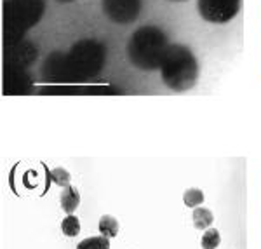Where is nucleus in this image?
Masks as SVG:
<instances>
[{
  "mask_svg": "<svg viewBox=\"0 0 261 249\" xmlns=\"http://www.w3.org/2000/svg\"><path fill=\"white\" fill-rule=\"evenodd\" d=\"M61 230H63V234H65V236L75 237L77 234L80 232V222H79V218H77V216H73V215L66 216V218L61 222Z\"/></svg>",
  "mask_w": 261,
  "mask_h": 249,
  "instance_id": "nucleus-9",
  "label": "nucleus"
},
{
  "mask_svg": "<svg viewBox=\"0 0 261 249\" xmlns=\"http://www.w3.org/2000/svg\"><path fill=\"white\" fill-rule=\"evenodd\" d=\"M220 232H218L216 229H209L206 234L202 236V241H200V246L202 249H216L220 246Z\"/></svg>",
  "mask_w": 261,
  "mask_h": 249,
  "instance_id": "nucleus-10",
  "label": "nucleus"
},
{
  "mask_svg": "<svg viewBox=\"0 0 261 249\" xmlns=\"http://www.w3.org/2000/svg\"><path fill=\"white\" fill-rule=\"evenodd\" d=\"M183 201H185V204L188 208H197V206L204 202L202 190H199V188H188L185 192V195H183Z\"/></svg>",
  "mask_w": 261,
  "mask_h": 249,
  "instance_id": "nucleus-11",
  "label": "nucleus"
},
{
  "mask_svg": "<svg viewBox=\"0 0 261 249\" xmlns=\"http://www.w3.org/2000/svg\"><path fill=\"white\" fill-rule=\"evenodd\" d=\"M192 218H193V225H195V229L206 230L207 227H209L211 223H213L214 216H213V213H211L209 209H206V208H197V209H193Z\"/></svg>",
  "mask_w": 261,
  "mask_h": 249,
  "instance_id": "nucleus-6",
  "label": "nucleus"
},
{
  "mask_svg": "<svg viewBox=\"0 0 261 249\" xmlns=\"http://www.w3.org/2000/svg\"><path fill=\"white\" fill-rule=\"evenodd\" d=\"M80 202V195L79 192H77V188L73 187H65L61 192V208L65 213H68V215H72L73 211L77 209V206H79Z\"/></svg>",
  "mask_w": 261,
  "mask_h": 249,
  "instance_id": "nucleus-5",
  "label": "nucleus"
},
{
  "mask_svg": "<svg viewBox=\"0 0 261 249\" xmlns=\"http://www.w3.org/2000/svg\"><path fill=\"white\" fill-rule=\"evenodd\" d=\"M174 2H178V0H174ZM179 2H181V0H179Z\"/></svg>",
  "mask_w": 261,
  "mask_h": 249,
  "instance_id": "nucleus-13",
  "label": "nucleus"
},
{
  "mask_svg": "<svg viewBox=\"0 0 261 249\" xmlns=\"http://www.w3.org/2000/svg\"><path fill=\"white\" fill-rule=\"evenodd\" d=\"M141 0H105V12L114 21L129 23L139 14Z\"/></svg>",
  "mask_w": 261,
  "mask_h": 249,
  "instance_id": "nucleus-4",
  "label": "nucleus"
},
{
  "mask_svg": "<svg viewBox=\"0 0 261 249\" xmlns=\"http://www.w3.org/2000/svg\"><path fill=\"white\" fill-rule=\"evenodd\" d=\"M197 9L209 23H227L237 16L241 0H199Z\"/></svg>",
  "mask_w": 261,
  "mask_h": 249,
  "instance_id": "nucleus-3",
  "label": "nucleus"
},
{
  "mask_svg": "<svg viewBox=\"0 0 261 249\" xmlns=\"http://www.w3.org/2000/svg\"><path fill=\"white\" fill-rule=\"evenodd\" d=\"M77 249H110V239L105 236L89 237V239L82 241V243L77 246Z\"/></svg>",
  "mask_w": 261,
  "mask_h": 249,
  "instance_id": "nucleus-8",
  "label": "nucleus"
},
{
  "mask_svg": "<svg viewBox=\"0 0 261 249\" xmlns=\"http://www.w3.org/2000/svg\"><path fill=\"white\" fill-rule=\"evenodd\" d=\"M52 178L58 185H61L63 188L70 187V174L65 169H54L52 171Z\"/></svg>",
  "mask_w": 261,
  "mask_h": 249,
  "instance_id": "nucleus-12",
  "label": "nucleus"
},
{
  "mask_svg": "<svg viewBox=\"0 0 261 249\" xmlns=\"http://www.w3.org/2000/svg\"><path fill=\"white\" fill-rule=\"evenodd\" d=\"M169 49L167 37L157 26H143L134 31L129 38L128 54L136 66L144 70H153L162 65L164 56Z\"/></svg>",
  "mask_w": 261,
  "mask_h": 249,
  "instance_id": "nucleus-1",
  "label": "nucleus"
},
{
  "mask_svg": "<svg viewBox=\"0 0 261 249\" xmlns=\"http://www.w3.org/2000/svg\"><path fill=\"white\" fill-rule=\"evenodd\" d=\"M100 232H101V236H105V237H115L117 236V232H119V223H117V220L114 218V216H110V215H105V216H101V220H100Z\"/></svg>",
  "mask_w": 261,
  "mask_h": 249,
  "instance_id": "nucleus-7",
  "label": "nucleus"
},
{
  "mask_svg": "<svg viewBox=\"0 0 261 249\" xmlns=\"http://www.w3.org/2000/svg\"><path fill=\"white\" fill-rule=\"evenodd\" d=\"M160 68L164 82L176 91L192 87L197 79V70H199L193 52L179 44L169 45Z\"/></svg>",
  "mask_w": 261,
  "mask_h": 249,
  "instance_id": "nucleus-2",
  "label": "nucleus"
}]
</instances>
